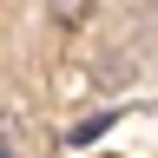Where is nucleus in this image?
<instances>
[{
  "label": "nucleus",
  "instance_id": "1",
  "mask_svg": "<svg viewBox=\"0 0 158 158\" xmlns=\"http://www.w3.org/2000/svg\"><path fill=\"white\" fill-rule=\"evenodd\" d=\"M106 125H112V112H99V118H86V125H79V132H73V145H92V138H99V132H106Z\"/></svg>",
  "mask_w": 158,
  "mask_h": 158
}]
</instances>
